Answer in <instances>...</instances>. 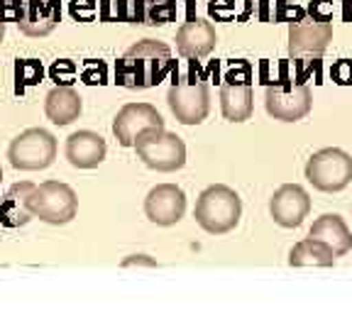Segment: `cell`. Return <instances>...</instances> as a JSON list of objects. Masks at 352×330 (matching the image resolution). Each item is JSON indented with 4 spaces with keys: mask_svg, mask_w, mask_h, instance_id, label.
<instances>
[{
    "mask_svg": "<svg viewBox=\"0 0 352 330\" xmlns=\"http://www.w3.org/2000/svg\"><path fill=\"white\" fill-rule=\"evenodd\" d=\"M336 254L325 242L316 240L308 235L306 240L296 242L289 252V264L292 267H333L336 264Z\"/></svg>",
    "mask_w": 352,
    "mask_h": 330,
    "instance_id": "cell-20",
    "label": "cell"
},
{
    "mask_svg": "<svg viewBox=\"0 0 352 330\" xmlns=\"http://www.w3.org/2000/svg\"><path fill=\"white\" fill-rule=\"evenodd\" d=\"M333 42V22L330 17L303 15L289 25V56L303 59V56H323L328 44Z\"/></svg>",
    "mask_w": 352,
    "mask_h": 330,
    "instance_id": "cell-8",
    "label": "cell"
},
{
    "mask_svg": "<svg viewBox=\"0 0 352 330\" xmlns=\"http://www.w3.org/2000/svg\"><path fill=\"white\" fill-rule=\"evenodd\" d=\"M171 47L160 39H140L118 59L116 83L127 88H152L171 72Z\"/></svg>",
    "mask_w": 352,
    "mask_h": 330,
    "instance_id": "cell-1",
    "label": "cell"
},
{
    "mask_svg": "<svg viewBox=\"0 0 352 330\" xmlns=\"http://www.w3.org/2000/svg\"><path fill=\"white\" fill-rule=\"evenodd\" d=\"M44 76V69L39 61L34 59H20L15 64V81H17V94H22L25 88L37 86Z\"/></svg>",
    "mask_w": 352,
    "mask_h": 330,
    "instance_id": "cell-22",
    "label": "cell"
},
{
    "mask_svg": "<svg viewBox=\"0 0 352 330\" xmlns=\"http://www.w3.org/2000/svg\"><path fill=\"white\" fill-rule=\"evenodd\" d=\"M132 147H135V152H138L144 166L162 171V174L179 171L186 164V144H184V140L176 132L164 130V127H149V130L140 132Z\"/></svg>",
    "mask_w": 352,
    "mask_h": 330,
    "instance_id": "cell-4",
    "label": "cell"
},
{
    "mask_svg": "<svg viewBox=\"0 0 352 330\" xmlns=\"http://www.w3.org/2000/svg\"><path fill=\"white\" fill-rule=\"evenodd\" d=\"M83 83H88V86H96V83H105V66L96 64V61H88L86 66H83Z\"/></svg>",
    "mask_w": 352,
    "mask_h": 330,
    "instance_id": "cell-24",
    "label": "cell"
},
{
    "mask_svg": "<svg viewBox=\"0 0 352 330\" xmlns=\"http://www.w3.org/2000/svg\"><path fill=\"white\" fill-rule=\"evenodd\" d=\"M8 160L20 171H42L54 164L56 160V140L44 127H30L20 132L10 142Z\"/></svg>",
    "mask_w": 352,
    "mask_h": 330,
    "instance_id": "cell-7",
    "label": "cell"
},
{
    "mask_svg": "<svg viewBox=\"0 0 352 330\" xmlns=\"http://www.w3.org/2000/svg\"><path fill=\"white\" fill-rule=\"evenodd\" d=\"M32 188V184H15L10 191L6 193V198L0 201V220L10 228L25 226L32 215L28 210V193Z\"/></svg>",
    "mask_w": 352,
    "mask_h": 330,
    "instance_id": "cell-21",
    "label": "cell"
},
{
    "mask_svg": "<svg viewBox=\"0 0 352 330\" xmlns=\"http://www.w3.org/2000/svg\"><path fill=\"white\" fill-rule=\"evenodd\" d=\"M135 264H144V267H157V262H154V259H149L147 254H132L130 259H125V262H122V267H135Z\"/></svg>",
    "mask_w": 352,
    "mask_h": 330,
    "instance_id": "cell-26",
    "label": "cell"
},
{
    "mask_svg": "<svg viewBox=\"0 0 352 330\" xmlns=\"http://www.w3.org/2000/svg\"><path fill=\"white\" fill-rule=\"evenodd\" d=\"M193 218L208 235H226L235 230L242 218V198L235 188L226 184H213L204 188L196 201Z\"/></svg>",
    "mask_w": 352,
    "mask_h": 330,
    "instance_id": "cell-2",
    "label": "cell"
},
{
    "mask_svg": "<svg viewBox=\"0 0 352 330\" xmlns=\"http://www.w3.org/2000/svg\"><path fill=\"white\" fill-rule=\"evenodd\" d=\"M220 110L223 118L230 122H245L254 110V91L250 76L245 78H228L220 86Z\"/></svg>",
    "mask_w": 352,
    "mask_h": 330,
    "instance_id": "cell-16",
    "label": "cell"
},
{
    "mask_svg": "<svg viewBox=\"0 0 352 330\" xmlns=\"http://www.w3.org/2000/svg\"><path fill=\"white\" fill-rule=\"evenodd\" d=\"M186 213V193L176 184H160L144 198V215L160 228L176 226Z\"/></svg>",
    "mask_w": 352,
    "mask_h": 330,
    "instance_id": "cell-11",
    "label": "cell"
},
{
    "mask_svg": "<svg viewBox=\"0 0 352 330\" xmlns=\"http://www.w3.org/2000/svg\"><path fill=\"white\" fill-rule=\"evenodd\" d=\"M0 179H3V169H0Z\"/></svg>",
    "mask_w": 352,
    "mask_h": 330,
    "instance_id": "cell-28",
    "label": "cell"
},
{
    "mask_svg": "<svg viewBox=\"0 0 352 330\" xmlns=\"http://www.w3.org/2000/svg\"><path fill=\"white\" fill-rule=\"evenodd\" d=\"M28 210L32 218H39L47 226H66L76 218L78 198L69 184L44 182L32 186L28 193Z\"/></svg>",
    "mask_w": 352,
    "mask_h": 330,
    "instance_id": "cell-5",
    "label": "cell"
},
{
    "mask_svg": "<svg viewBox=\"0 0 352 330\" xmlns=\"http://www.w3.org/2000/svg\"><path fill=\"white\" fill-rule=\"evenodd\" d=\"M105 140L94 130H78L66 140V160L76 169H96L105 160Z\"/></svg>",
    "mask_w": 352,
    "mask_h": 330,
    "instance_id": "cell-17",
    "label": "cell"
},
{
    "mask_svg": "<svg viewBox=\"0 0 352 330\" xmlns=\"http://www.w3.org/2000/svg\"><path fill=\"white\" fill-rule=\"evenodd\" d=\"M174 15V0H116V17L127 25H166Z\"/></svg>",
    "mask_w": 352,
    "mask_h": 330,
    "instance_id": "cell-15",
    "label": "cell"
},
{
    "mask_svg": "<svg viewBox=\"0 0 352 330\" xmlns=\"http://www.w3.org/2000/svg\"><path fill=\"white\" fill-rule=\"evenodd\" d=\"M3 37H6V22L0 20V42H3Z\"/></svg>",
    "mask_w": 352,
    "mask_h": 330,
    "instance_id": "cell-27",
    "label": "cell"
},
{
    "mask_svg": "<svg viewBox=\"0 0 352 330\" xmlns=\"http://www.w3.org/2000/svg\"><path fill=\"white\" fill-rule=\"evenodd\" d=\"M0 20L28 37H47L61 22V0H0Z\"/></svg>",
    "mask_w": 352,
    "mask_h": 330,
    "instance_id": "cell-3",
    "label": "cell"
},
{
    "mask_svg": "<svg viewBox=\"0 0 352 330\" xmlns=\"http://www.w3.org/2000/svg\"><path fill=\"white\" fill-rule=\"evenodd\" d=\"M44 113L54 125H72L81 116V96L72 86L52 88L44 98Z\"/></svg>",
    "mask_w": 352,
    "mask_h": 330,
    "instance_id": "cell-19",
    "label": "cell"
},
{
    "mask_svg": "<svg viewBox=\"0 0 352 330\" xmlns=\"http://www.w3.org/2000/svg\"><path fill=\"white\" fill-rule=\"evenodd\" d=\"M270 213L276 226L281 228H298L311 213V196L298 184H284L274 191L270 201Z\"/></svg>",
    "mask_w": 352,
    "mask_h": 330,
    "instance_id": "cell-12",
    "label": "cell"
},
{
    "mask_svg": "<svg viewBox=\"0 0 352 330\" xmlns=\"http://www.w3.org/2000/svg\"><path fill=\"white\" fill-rule=\"evenodd\" d=\"M308 235L316 237V240L325 242L336 257H345L352 250V232L347 228V223L338 213H323L316 220Z\"/></svg>",
    "mask_w": 352,
    "mask_h": 330,
    "instance_id": "cell-18",
    "label": "cell"
},
{
    "mask_svg": "<svg viewBox=\"0 0 352 330\" xmlns=\"http://www.w3.org/2000/svg\"><path fill=\"white\" fill-rule=\"evenodd\" d=\"M264 108L274 120L296 122L311 113L314 108V94L306 83L296 86H267L264 91Z\"/></svg>",
    "mask_w": 352,
    "mask_h": 330,
    "instance_id": "cell-10",
    "label": "cell"
},
{
    "mask_svg": "<svg viewBox=\"0 0 352 330\" xmlns=\"http://www.w3.org/2000/svg\"><path fill=\"white\" fill-rule=\"evenodd\" d=\"M52 78H54L56 83H61V86H69V83L74 81V74H76V64L69 59H61L56 61L54 66H52Z\"/></svg>",
    "mask_w": 352,
    "mask_h": 330,
    "instance_id": "cell-23",
    "label": "cell"
},
{
    "mask_svg": "<svg viewBox=\"0 0 352 330\" xmlns=\"http://www.w3.org/2000/svg\"><path fill=\"white\" fill-rule=\"evenodd\" d=\"M72 15L76 17V20H94L96 3H94V0H74V3H72Z\"/></svg>",
    "mask_w": 352,
    "mask_h": 330,
    "instance_id": "cell-25",
    "label": "cell"
},
{
    "mask_svg": "<svg viewBox=\"0 0 352 330\" xmlns=\"http://www.w3.org/2000/svg\"><path fill=\"white\" fill-rule=\"evenodd\" d=\"M166 103L182 125H201L210 113V94L204 81L171 83L166 91Z\"/></svg>",
    "mask_w": 352,
    "mask_h": 330,
    "instance_id": "cell-9",
    "label": "cell"
},
{
    "mask_svg": "<svg viewBox=\"0 0 352 330\" xmlns=\"http://www.w3.org/2000/svg\"><path fill=\"white\" fill-rule=\"evenodd\" d=\"M308 184L323 193H338L352 182V154L340 147H325L308 157L306 162Z\"/></svg>",
    "mask_w": 352,
    "mask_h": 330,
    "instance_id": "cell-6",
    "label": "cell"
},
{
    "mask_svg": "<svg viewBox=\"0 0 352 330\" xmlns=\"http://www.w3.org/2000/svg\"><path fill=\"white\" fill-rule=\"evenodd\" d=\"M215 42H218L215 28L204 17H188L176 30V52L184 59H204L215 50Z\"/></svg>",
    "mask_w": 352,
    "mask_h": 330,
    "instance_id": "cell-14",
    "label": "cell"
},
{
    "mask_svg": "<svg viewBox=\"0 0 352 330\" xmlns=\"http://www.w3.org/2000/svg\"><path fill=\"white\" fill-rule=\"evenodd\" d=\"M149 127H164L160 110L149 103H127L118 110L116 120H113V135L122 147H132L140 132Z\"/></svg>",
    "mask_w": 352,
    "mask_h": 330,
    "instance_id": "cell-13",
    "label": "cell"
}]
</instances>
